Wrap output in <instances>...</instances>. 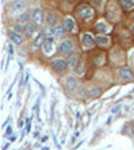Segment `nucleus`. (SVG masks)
<instances>
[{"instance_id":"f8f14e48","label":"nucleus","mask_w":134,"mask_h":150,"mask_svg":"<svg viewBox=\"0 0 134 150\" xmlns=\"http://www.w3.org/2000/svg\"><path fill=\"white\" fill-rule=\"evenodd\" d=\"M95 31H98V32H101V34H105V32H107L109 31V26H107L106 22H103V20H99L98 23L95 24Z\"/></svg>"},{"instance_id":"c756f323","label":"nucleus","mask_w":134,"mask_h":150,"mask_svg":"<svg viewBox=\"0 0 134 150\" xmlns=\"http://www.w3.org/2000/svg\"><path fill=\"white\" fill-rule=\"evenodd\" d=\"M8 48H10V54H14V48H12V46H11V44H10V46H8Z\"/></svg>"},{"instance_id":"dca6fc26","label":"nucleus","mask_w":134,"mask_h":150,"mask_svg":"<svg viewBox=\"0 0 134 150\" xmlns=\"http://www.w3.org/2000/svg\"><path fill=\"white\" fill-rule=\"evenodd\" d=\"M88 96L93 98V99H95V98H99L102 95V90L98 89V87H91V89H88Z\"/></svg>"},{"instance_id":"5701e85b","label":"nucleus","mask_w":134,"mask_h":150,"mask_svg":"<svg viewBox=\"0 0 134 150\" xmlns=\"http://www.w3.org/2000/svg\"><path fill=\"white\" fill-rule=\"evenodd\" d=\"M31 18H32L31 14H23V15L19 16V19H18V20H19L20 23H28V22L31 20Z\"/></svg>"},{"instance_id":"b1692460","label":"nucleus","mask_w":134,"mask_h":150,"mask_svg":"<svg viewBox=\"0 0 134 150\" xmlns=\"http://www.w3.org/2000/svg\"><path fill=\"white\" fill-rule=\"evenodd\" d=\"M42 31H43V34L46 35L47 38H48V36H54V28L51 30V28L48 27V24H47L46 27H43V30H42Z\"/></svg>"},{"instance_id":"39448f33","label":"nucleus","mask_w":134,"mask_h":150,"mask_svg":"<svg viewBox=\"0 0 134 150\" xmlns=\"http://www.w3.org/2000/svg\"><path fill=\"white\" fill-rule=\"evenodd\" d=\"M31 16H32V22H34L36 26H43V22H44V15H43V11L39 10V8H35L31 11Z\"/></svg>"},{"instance_id":"f3484780","label":"nucleus","mask_w":134,"mask_h":150,"mask_svg":"<svg viewBox=\"0 0 134 150\" xmlns=\"http://www.w3.org/2000/svg\"><path fill=\"white\" fill-rule=\"evenodd\" d=\"M109 38L105 36V35H97L95 36V43L97 44H99V46H107L109 44Z\"/></svg>"},{"instance_id":"6e6552de","label":"nucleus","mask_w":134,"mask_h":150,"mask_svg":"<svg viewBox=\"0 0 134 150\" xmlns=\"http://www.w3.org/2000/svg\"><path fill=\"white\" fill-rule=\"evenodd\" d=\"M65 87H66V90H67L69 92L77 91V89H78V81H77V78H75V77H69V78H67V81H66Z\"/></svg>"},{"instance_id":"4be33fe9","label":"nucleus","mask_w":134,"mask_h":150,"mask_svg":"<svg viewBox=\"0 0 134 150\" xmlns=\"http://www.w3.org/2000/svg\"><path fill=\"white\" fill-rule=\"evenodd\" d=\"M94 64H95L97 67H102V66L105 64V55H98V56H95V58H94Z\"/></svg>"},{"instance_id":"412c9836","label":"nucleus","mask_w":134,"mask_h":150,"mask_svg":"<svg viewBox=\"0 0 134 150\" xmlns=\"http://www.w3.org/2000/svg\"><path fill=\"white\" fill-rule=\"evenodd\" d=\"M46 38H47V36H46V35H44V34H43V32H42V34H40V35H39L38 38L35 39V42H34V47H35V48H38V47L43 46V43H44Z\"/></svg>"},{"instance_id":"a878e982","label":"nucleus","mask_w":134,"mask_h":150,"mask_svg":"<svg viewBox=\"0 0 134 150\" xmlns=\"http://www.w3.org/2000/svg\"><path fill=\"white\" fill-rule=\"evenodd\" d=\"M91 1L94 4V7H97V8L102 7V3H103V0H91Z\"/></svg>"},{"instance_id":"ddd939ff","label":"nucleus","mask_w":134,"mask_h":150,"mask_svg":"<svg viewBox=\"0 0 134 150\" xmlns=\"http://www.w3.org/2000/svg\"><path fill=\"white\" fill-rule=\"evenodd\" d=\"M46 22H47V24H48L50 27H52V26H56V24H58V16H56V14L50 12V14L47 15V18H46Z\"/></svg>"},{"instance_id":"4468645a","label":"nucleus","mask_w":134,"mask_h":150,"mask_svg":"<svg viewBox=\"0 0 134 150\" xmlns=\"http://www.w3.org/2000/svg\"><path fill=\"white\" fill-rule=\"evenodd\" d=\"M35 31H36V24H32V23H27L26 24V31H24V34H26L27 38H31L32 35L35 34Z\"/></svg>"},{"instance_id":"aec40b11","label":"nucleus","mask_w":134,"mask_h":150,"mask_svg":"<svg viewBox=\"0 0 134 150\" xmlns=\"http://www.w3.org/2000/svg\"><path fill=\"white\" fill-rule=\"evenodd\" d=\"M67 62H69V67H71V69H75L77 63L79 62V60H78V54H70Z\"/></svg>"},{"instance_id":"0eeeda50","label":"nucleus","mask_w":134,"mask_h":150,"mask_svg":"<svg viewBox=\"0 0 134 150\" xmlns=\"http://www.w3.org/2000/svg\"><path fill=\"white\" fill-rule=\"evenodd\" d=\"M26 1L24 0H12L11 3H10V10L14 12H20V11H23L24 8H26Z\"/></svg>"},{"instance_id":"7ed1b4c3","label":"nucleus","mask_w":134,"mask_h":150,"mask_svg":"<svg viewBox=\"0 0 134 150\" xmlns=\"http://www.w3.org/2000/svg\"><path fill=\"white\" fill-rule=\"evenodd\" d=\"M73 50H74V43L71 39L63 40V42L59 44V47H58V52L62 55H70L73 52Z\"/></svg>"},{"instance_id":"393cba45","label":"nucleus","mask_w":134,"mask_h":150,"mask_svg":"<svg viewBox=\"0 0 134 150\" xmlns=\"http://www.w3.org/2000/svg\"><path fill=\"white\" fill-rule=\"evenodd\" d=\"M14 28H15L16 32H24V31H26V26H24L23 23H20V22L19 23H16Z\"/></svg>"},{"instance_id":"2eb2a0df","label":"nucleus","mask_w":134,"mask_h":150,"mask_svg":"<svg viewBox=\"0 0 134 150\" xmlns=\"http://www.w3.org/2000/svg\"><path fill=\"white\" fill-rule=\"evenodd\" d=\"M84 70H86V63H84V60L80 59V60L77 63V66H75V74L80 77V75H83L84 74Z\"/></svg>"},{"instance_id":"a211bd4d","label":"nucleus","mask_w":134,"mask_h":150,"mask_svg":"<svg viewBox=\"0 0 134 150\" xmlns=\"http://www.w3.org/2000/svg\"><path fill=\"white\" fill-rule=\"evenodd\" d=\"M65 32H67V31L65 30L63 26H55L54 27V36H56V38H63Z\"/></svg>"},{"instance_id":"7c9ffc66","label":"nucleus","mask_w":134,"mask_h":150,"mask_svg":"<svg viewBox=\"0 0 134 150\" xmlns=\"http://www.w3.org/2000/svg\"><path fill=\"white\" fill-rule=\"evenodd\" d=\"M15 138H16V137H14V135H12L11 138H10V141H11V142H14V141H15Z\"/></svg>"},{"instance_id":"f257e3e1","label":"nucleus","mask_w":134,"mask_h":150,"mask_svg":"<svg viewBox=\"0 0 134 150\" xmlns=\"http://www.w3.org/2000/svg\"><path fill=\"white\" fill-rule=\"evenodd\" d=\"M50 64L54 71H56L58 74H62V73H65L66 69L69 67V62L63 58H55L50 62Z\"/></svg>"},{"instance_id":"20e7f679","label":"nucleus","mask_w":134,"mask_h":150,"mask_svg":"<svg viewBox=\"0 0 134 150\" xmlns=\"http://www.w3.org/2000/svg\"><path fill=\"white\" fill-rule=\"evenodd\" d=\"M78 15L82 18L83 20H88L91 19L93 15H94V11H93V8L90 7V5H87V4H82V5H79L77 10Z\"/></svg>"},{"instance_id":"cd10ccee","label":"nucleus","mask_w":134,"mask_h":150,"mask_svg":"<svg viewBox=\"0 0 134 150\" xmlns=\"http://www.w3.org/2000/svg\"><path fill=\"white\" fill-rule=\"evenodd\" d=\"M119 109H121V106H119V105H117V106H115V107H113L111 109V113H117L119 110Z\"/></svg>"},{"instance_id":"9b49d317","label":"nucleus","mask_w":134,"mask_h":150,"mask_svg":"<svg viewBox=\"0 0 134 150\" xmlns=\"http://www.w3.org/2000/svg\"><path fill=\"white\" fill-rule=\"evenodd\" d=\"M8 38L11 39L12 43H15V44H22L23 43V39H22V36H20L16 31H8Z\"/></svg>"},{"instance_id":"bb28decb","label":"nucleus","mask_w":134,"mask_h":150,"mask_svg":"<svg viewBox=\"0 0 134 150\" xmlns=\"http://www.w3.org/2000/svg\"><path fill=\"white\" fill-rule=\"evenodd\" d=\"M11 133H12V126H8V127H7V130H5V133H4V134H5V135H10Z\"/></svg>"},{"instance_id":"6ab92c4d","label":"nucleus","mask_w":134,"mask_h":150,"mask_svg":"<svg viewBox=\"0 0 134 150\" xmlns=\"http://www.w3.org/2000/svg\"><path fill=\"white\" fill-rule=\"evenodd\" d=\"M119 4H121V7H122L123 10H126V11L134 8V0H119Z\"/></svg>"},{"instance_id":"f03ea898","label":"nucleus","mask_w":134,"mask_h":150,"mask_svg":"<svg viewBox=\"0 0 134 150\" xmlns=\"http://www.w3.org/2000/svg\"><path fill=\"white\" fill-rule=\"evenodd\" d=\"M117 75L122 82H129L134 79V74L131 71V69H129V67H119L117 70Z\"/></svg>"},{"instance_id":"1a4fd4ad","label":"nucleus","mask_w":134,"mask_h":150,"mask_svg":"<svg viewBox=\"0 0 134 150\" xmlns=\"http://www.w3.org/2000/svg\"><path fill=\"white\" fill-rule=\"evenodd\" d=\"M95 44V38H93L91 34H84L82 36V47L83 48H91Z\"/></svg>"},{"instance_id":"9d476101","label":"nucleus","mask_w":134,"mask_h":150,"mask_svg":"<svg viewBox=\"0 0 134 150\" xmlns=\"http://www.w3.org/2000/svg\"><path fill=\"white\" fill-rule=\"evenodd\" d=\"M63 27H65V30L67 32H74L75 31V22H74V19L65 18V20H63Z\"/></svg>"},{"instance_id":"c85d7f7f","label":"nucleus","mask_w":134,"mask_h":150,"mask_svg":"<svg viewBox=\"0 0 134 150\" xmlns=\"http://www.w3.org/2000/svg\"><path fill=\"white\" fill-rule=\"evenodd\" d=\"M47 139H48V137H47V135H43L42 138H40V141H42V142H46Z\"/></svg>"},{"instance_id":"423d86ee","label":"nucleus","mask_w":134,"mask_h":150,"mask_svg":"<svg viewBox=\"0 0 134 150\" xmlns=\"http://www.w3.org/2000/svg\"><path fill=\"white\" fill-rule=\"evenodd\" d=\"M43 52L46 55H51L52 52H55V44H54V39L52 36H48V38H46V40H44V43H43Z\"/></svg>"},{"instance_id":"2f4dec72","label":"nucleus","mask_w":134,"mask_h":150,"mask_svg":"<svg viewBox=\"0 0 134 150\" xmlns=\"http://www.w3.org/2000/svg\"><path fill=\"white\" fill-rule=\"evenodd\" d=\"M131 34H134V24H133V27H131Z\"/></svg>"}]
</instances>
